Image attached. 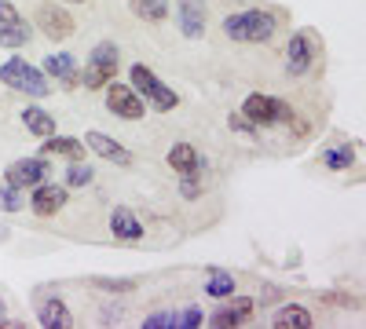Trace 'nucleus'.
<instances>
[{"label":"nucleus","mask_w":366,"mask_h":329,"mask_svg":"<svg viewBox=\"0 0 366 329\" xmlns=\"http://www.w3.org/2000/svg\"><path fill=\"white\" fill-rule=\"evenodd\" d=\"M279 29V15L264 11V8H249V11H234L224 19V37L238 41V44H267Z\"/></svg>","instance_id":"1"},{"label":"nucleus","mask_w":366,"mask_h":329,"mask_svg":"<svg viewBox=\"0 0 366 329\" xmlns=\"http://www.w3.org/2000/svg\"><path fill=\"white\" fill-rule=\"evenodd\" d=\"M0 84L11 88V92H22L29 99H44L51 92L48 84V74L41 66H34L29 59H8L4 66H0Z\"/></svg>","instance_id":"2"},{"label":"nucleus","mask_w":366,"mask_h":329,"mask_svg":"<svg viewBox=\"0 0 366 329\" xmlns=\"http://www.w3.org/2000/svg\"><path fill=\"white\" fill-rule=\"evenodd\" d=\"M129 81H132V88H136V96L139 99H147L150 106H154L158 113H169V110H176V103H179V96H176V88H169L154 70L150 66H143V63H136L132 70H129Z\"/></svg>","instance_id":"3"},{"label":"nucleus","mask_w":366,"mask_h":329,"mask_svg":"<svg viewBox=\"0 0 366 329\" xmlns=\"http://www.w3.org/2000/svg\"><path fill=\"white\" fill-rule=\"evenodd\" d=\"M117 66H121L117 44L114 41H99L96 48H92V55H88V66H84L81 84L88 88V92H99V88H107L117 77Z\"/></svg>","instance_id":"4"},{"label":"nucleus","mask_w":366,"mask_h":329,"mask_svg":"<svg viewBox=\"0 0 366 329\" xmlns=\"http://www.w3.org/2000/svg\"><path fill=\"white\" fill-rule=\"evenodd\" d=\"M242 117H246L249 125H257V128H271V125L286 121L290 106L279 103V99H271V96H264V92H253L246 103H242Z\"/></svg>","instance_id":"5"},{"label":"nucleus","mask_w":366,"mask_h":329,"mask_svg":"<svg viewBox=\"0 0 366 329\" xmlns=\"http://www.w3.org/2000/svg\"><path fill=\"white\" fill-rule=\"evenodd\" d=\"M107 110L114 117H125V121H139V117L147 113L143 99L136 96V88L132 84H117V81L107 84Z\"/></svg>","instance_id":"6"},{"label":"nucleus","mask_w":366,"mask_h":329,"mask_svg":"<svg viewBox=\"0 0 366 329\" xmlns=\"http://www.w3.org/2000/svg\"><path fill=\"white\" fill-rule=\"evenodd\" d=\"M29 37H34L29 22L15 11V4L0 0V48H22L29 44Z\"/></svg>","instance_id":"7"},{"label":"nucleus","mask_w":366,"mask_h":329,"mask_svg":"<svg viewBox=\"0 0 366 329\" xmlns=\"http://www.w3.org/2000/svg\"><path fill=\"white\" fill-rule=\"evenodd\" d=\"M44 176H51V165L44 158H19L4 172V179H8L11 187H19V191H29V187L44 183Z\"/></svg>","instance_id":"8"},{"label":"nucleus","mask_w":366,"mask_h":329,"mask_svg":"<svg viewBox=\"0 0 366 329\" xmlns=\"http://www.w3.org/2000/svg\"><path fill=\"white\" fill-rule=\"evenodd\" d=\"M315 63V41L308 34H293L290 48H286V74L290 77H304Z\"/></svg>","instance_id":"9"},{"label":"nucleus","mask_w":366,"mask_h":329,"mask_svg":"<svg viewBox=\"0 0 366 329\" xmlns=\"http://www.w3.org/2000/svg\"><path fill=\"white\" fill-rule=\"evenodd\" d=\"M176 22H179V29H183V37L198 41V37L205 34V22H209L205 0H179V4H176Z\"/></svg>","instance_id":"10"},{"label":"nucleus","mask_w":366,"mask_h":329,"mask_svg":"<svg viewBox=\"0 0 366 329\" xmlns=\"http://www.w3.org/2000/svg\"><path fill=\"white\" fill-rule=\"evenodd\" d=\"M37 29H44L51 41H66V37H74V19L59 8V4H41V11H37Z\"/></svg>","instance_id":"11"},{"label":"nucleus","mask_w":366,"mask_h":329,"mask_svg":"<svg viewBox=\"0 0 366 329\" xmlns=\"http://www.w3.org/2000/svg\"><path fill=\"white\" fill-rule=\"evenodd\" d=\"M84 146H88L96 158L110 161V165H132V154H129L114 136H107V132H88V136H84Z\"/></svg>","instance_id":"12"},{"label":"nucleus","mask_w":366,"mask_h":329,"mask_svg":"<svg viewBox=\"0 0 366 329\" xmlns=\"http://www.w3.org/2000/svg\"><path fill=\"white\" fill-rule=\"evenodd\" d=\"M63 205H66V187H59V183H37L34 198H29V208L37 216H55Z\"/></svg>","instance_id":"13"},{"label":"nucleus","mask_w":366,"mask_h":329,"mask_svg":"<svg viewBox=\"0 0 366 329\" xmlns=\"http://www.w3.org/2000/svg\"><path fill=\"white\" fill-rule=\"evenodd\" d=\"M249 315H253V300H249V296H238L234 304H224V308L212 311L209 325H217V329H234V325L246 322Z\"/></svg>","instance_id":"14"},{"label":"nucleus","mask_w":366,"mask_h":329,"mask_svg":"<svg viewBox=\"0 0 366 329\" xmlns=\"http://www.w3.org/2000/svg\"><path fill=\"white\" fill-rule=\"evenodd\" d=\"M41 70H44L48 77H55L59 84H66V88H74V84H77V63H74V55H66V51L48 55Z\"/></svg>","instance_id":"15"},{"label":"nucleus","mask_w":366,"mask_h":329,"mask_svg":"<svg viewBox=\"0 0 366 329\" xmlns=\"http://www.w3.org/2000/svg\"><path fill=\"white\" fill-rule=\"evenodd\" d=\"M37 318H41V325H44V329H70V325H74L70 308H66L63 300H59V296H48V300H41Z\"/></svg>","instance_id":"16"},{"label":"nucleus","mask_w":366,"mask_h":329,"mask_svg":"<svg viewBox=\"0 0 366 329\" xmlns=\"http://www.w3.org/2000/svg\"><path fill=\"white\" fill-rule=\"evenodd\" d=\"M110 234L121 238V242H139L143 223L136 220V213H129V208H114L110 213Z\"/></svg>","instance_id":"17"},{"label":"nucleus","mask_w":366,"mask_h":329,"mask_svg":"<svg viewBox=\"0 0 366 329\" xmlns=\"http://www.w3.org/2000/svg\"><path fill=\"white\" fill-rule=\"evenodd\" d=\"M271 325H274V329H312V325H315V318H312V311H308V308H300V304H286V308L274 311Z\"/></svg>","instance_id":"18"},{"label":"nucleus","mask_w":366,"mask_h":329,"mask_svg":"<svg viewBox=\"0 0 366 329\" xmlns=\"http://www.w3.org/2000/svg\"><path fill=\"white\" fill-rule=\"evenodd\" d=\"M19 117H22L26 132H34V136H41V139L55 136V117H51L48 110H41V106H26Z\"/></svg>","instance_id":"19"},{"label":"nucleus","mask_w":366,"mask_h":329,"mask_svg":"<svg viewBox=\"0 0 366 329\" xmlns=\"http://www.w3.org/2000/svg\"><path fill=\"white\" fill-rule=\"evenodd\" d=\"M88 146L74 136H48L44 139V154H59V158H70V161H81Z\"/></svg>","instance_id":"20"},{"label":"nucleus","mask_w":366,"mask_h":329,"mask_svg":"<svg viewBox=\"0 0 366 329\" xmlns=\"http://www.w3.org/2000/svg\"><path fill=\"white\" fill-rule=\"evenodd\" d=\"M169 168H176L179 176L183 172H202V158L191 143H176L172 151H169Z\"/></svg>","instance_id":"21"},{"label":"nucleus","mask_w":366,"mask_h":329,"mask_svg":"<svg viewBox=\"0 0 366 329\" xmlns=\"http://www.w3.org/2000/svg\"><path fill=\"white\" fill-rule=\"evenodd\" d=\"M322 165H326V168H333V172H345V168H352V165H355V151H352L348 143L326 146V151H322Z\"/></svg>","instance_id":"22"},{"label":"nucleus","mask_w":366,"mask_h":329,"mask_svg":"<svg viewBox=\"0 0 366 329\" xmlns=\"http://www.w3.org/2000/svg\"><path fill=\"white\" fill-rule=\"evenodd\" d=\"M205 293L217 296V300H227V296H234V275H231V271H220V267H212L209 282H205Z\"/></svg>","instance_id":"23"},{"label":"nucleus","mask_w":366,"mask_h":329,"mask_svg":"<svg viewBox=\"0 0 366 329\" xmlns=\"http://www.w3.org/2000/svg\"><path fill=\"white\" fill-rule=\"evenodd\" d=\"M129 4H132V15L143 22H162L169 15V0H129Z\"/></svg>","instance_id":"24"},{"label":"nucleus","mask_w":366,"mask_h":329,"mask_svg":"<svg viewBox=\"0 0 366 329\" xmlns=\"http://www.w3.org/2000/svg\"><path fill=\"white\" fill-rule=\"evenodd\" d=\"M26 208V198L19 187H11L8 179H0V213H22Z\"/></svg>","instance_id":"25"},{"label":"nucleus","mask_w":366,"mask_h":329,"mask_svg":"<svg viewBox=\"0 0 366 329\" xmlns=\"http://www.w3.org/2000/svg\"><path fill=\"white\" fill-rule=\"evenodd\" d=\"M92 176H96V172H92L84 161H74V165L66 168V187H88Z\"/></svg>","instance_id":"26"},{"label":"nucleus","mask_w":366,"mask_h":329,"mask_svg":"<svg viewBox=\"0 0 366 329\" xmlns=\"http://www.w3.org/2000/svg\"><path fill=\"white\" fill-rule=\"evenodd\" d=\"M92 285H96V289H107V293H132V289H136L132 278H121V282H114V278H92Z\"/></svg>","instance_id":"27"},{"label":"nucleus","mask_w":366,"mask_h":329,"mask_svg":"<svg viewBox=\"0 0 366 329\" xmlns=\"http://www.w3.org/2000/svg\"><path fill=\"white\" fill-rule=\"evenodd\" d=\"M183 198H198L202 194V176L198 172H183Z\"/></svg>","instance_id":"28"},{"label":"nucleus","mask_w":366,"mask_h":329,"mask_svg":"<svg viewBox=\"0 0 366 329\" xmlns=\"http://www.w3.org/2000/svg\"><path fill=\"white\" fill-rule=\"evenodd\" d=\"M202 322H205V318H202V311H198V308H187V311H183V315L176 318V325H179V329H198Z\"/></svg>","instance_id":"29"},{"label":"nucleus","mask_w":366,"mask_h":329,"mask_svg":"<svg viewBox=\"0 0 366 329\" xmlns=\"http://www.w3.org/2000/svg\"><path fill=\"white\" fill-rule=\"evenodd\" d=\"M143 329H176V315H150Z\"/></svg>","instance_id":"30"},{"label":"nucleus","mask_w":366,"mask_h":329,"mask_svg":"<svg viewBox=\"0 0 366 329\" xmlns=\"http://www.w3.org/2000/svg\"><path fill=\"white\" fill-rule=\"evenodd\" d=\"M231 128H238V132H249V136L257 132V125H249V121H246V117H242V113H238V117H231Z\"/></svg>","instance_id":"31"},{"label":"nucleus","mask_w":366,"mask_h":329,"mask_svg":"<svg viewBox=\"0 0 366 329\" xmlns=\"http://www.w3.org/2000/svg\"><path fill=\"white\" fill-rule=\"evenodd\" d=\"M0 325H4V300H0Z\"/></svg>","instance_id":"32"},{"label":"nucleus","mask_w":366,"mask_h":329,"mask_svg":"<svg viewBox=\"0 0 366 329\" xmlns=\"http://www.w3.org/2000/svg\"><path fill=\"white\" fill-rule=\"evenodd\" d=\"M70 4H81V0H70Z\"/></svg>","instance_id":"33"}]
</instances>
